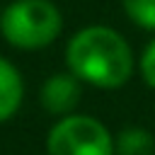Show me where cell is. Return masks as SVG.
<instances>
[{
    "instance_id": "obj_1",
    "label": "cell",
    "mask_w": 155,
    "mask_h": 155,
    "mask_svg": "<svg viewBox=\"0 0 155 155\" xmlns=\"http://www.w3.org/2000/svg\"><path fill=\"white\" fill-rule=\"evenodd\" d=\"M68 65L75 78L97 87H119L131 78L133 58L128 44L107 27H87L68 44Z\"/></svg>"
},
{
    "instance_id": "obj_2",
    "label": "cell",
    "mask_w": 155,
    "mask_h": 155,
    "mask_svg": "<svg viewBox=\"0 0 155 155\" xmlns=\"http://www.w3.org/2000/svg\"><path fill=\"white\" fill-rule=\"evenodd\" d=\"M5 39L17 48H41L61 31V12L48 0H17L0 19Z\"/></svg>"
},
{
    "instance_id": "obj_3",
    "label": "cell",
    "mask_w": 155,
    "mask_h": 155,
    "mask_svg": "<svg viewBox=\"0 0 155 155\" xmlns=\"http://www.w3.org/2000/svg\"><path fill=\"white\" fill-rule=\"evenodd\" d=\"M48 155H111L109 131L92 116H65L48 133Z\"/></svg>"
},
{
    "instance_id": "obj_4",
    "label": "cell",
    "mask_w": 155,
    "mask_h": 155,
    "mask_svg": "<svg viewBox=\"0 0 155 155\" xmlns=\"http://www.w3.org/2000/svg\"><path fill=\"white\" fill-rule=\"evenodd\" d=\"M80 99V85L75 75H53L41 87V104L51 114H68Z\"/></svg>"
},
{
    "instance_id": "obj_5",
    "label": "cell",
    "mask_w": 155,
    "mask_h": 155,
    "mask_svg": "<svg viewBox=\"0 0 155 155\" xmlns=\"http://www.w3.org/2000/svg\"><path fill=\"white\" fill-rule=\"evenodd\" d=\"M22 102V78L5 58H0V121L10 119Z\"/></svg>"
},
{
    "instance_id": "obj_6",
    "label": "cell",
    "mask_w": 155,
    "mask_h": 155,
    "mask_svg": "<svg viewBox=\"0 0 155 155\" xmlns=\"http://www.w3.org/2000/svg\"><path fill=\"white\" fill-rule=\"evenodd\" d=\"M116 153L119 155H153L155 140L143 128H126L116 138Z\"/></svg>"
},
{
    "instance_id": "obj_7",
    "label": "cell",
    "mask_w": 155,
    "mask_h": 155,
    "mask_svg": "<svg viewBox=\"0 0 155 155\" xmlns=\"http://www.w3.org/2000/svg\"><path fill=\"white\" fill-rule=\"evenodd\" d=\"M124 10L138 27L155 29V0H124Z\"/></svg>"
},
{
    "instance_id": "obj_8",
    "label": "cell",
    "mask_w": 155,
    "mask_h": 155,
    "mask_svg": "<svg viewBox=\"0 0 155 155\" xmlns=\"http://www.w3.org/2000/svg\"><path fill=\"white\" fill-rule=\"evenodd\" d=\"M140 68H143V78H145V82L155 87V41L145 48L143 61H140Z\"/></svg>"
}]
</instances>
